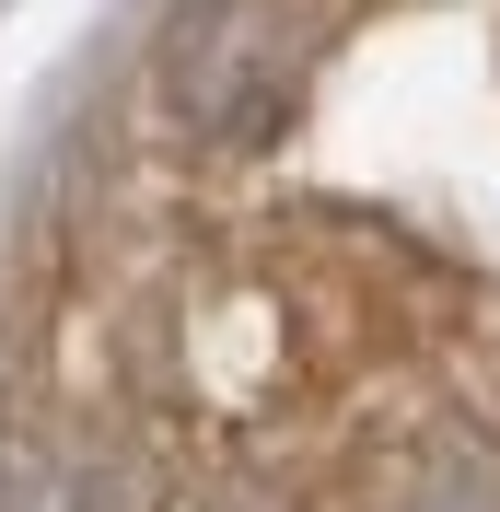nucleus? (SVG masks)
I'll use <instances>...</instances> for the list:
<instances>
[{
	"label": "nucleus",
	"instance_id": "obj_1",
	"mask_svg": "<svg viewBox=\"0 0 500 512\" xmlns=\"http://www.w3.org/2000/svg\"><path fill=\"white\" fill-rule=\"evenodd\" d=\"M163 94H175L187 128H210V140H256V128L280 117L268 12H256V0H187L175 35H163Z\"/></svg>",
	"mask_w": 500,
	"mask_h": 512
}]
</instances>
